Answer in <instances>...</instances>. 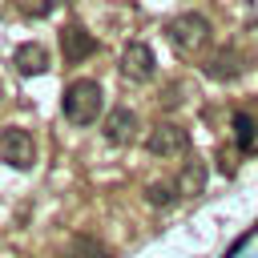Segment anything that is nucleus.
I'll return each instance as SVG.
<instances>
[{
	"instance_id": "1",
	"label": "nucleus",
	"mask_w": 258,
	"mask_h": 258,
	"mask_svg": "<svg viewBox=\"0 0 258 258\" xmlns=\"http://www.w3.org/2000/svg\"><path fill=\"white\" fill-rule=\"evenodd\" d=\"M101 105H105L101 85L89 81V77L73 81V85L64 89V97H60V113H64V121H73V125H93V121L101 117Z\"/></svg>"
},
{
	"instance_id": "9",
	"label": "nucleus",
	"mask_w": 258,
	"mask_h": 258,
	"mask_svg": "<svg viewBox=\"0 0 258 258\" xmlns=\"http://www.w3.org/2000/svg\"><path fill=\"white\" fill-rule=\"evenodd\" d=\"M12 64H16V73L36 77V73H44V69H48V48H44V44H36V40H28V44H20V48L12 52Z\"/></svg>"
},
{
	"instance_id": "16",
	"label": "nucleus",
	"mask_w": 258,
	"mask_h": 258,
	"mask_svg": "<svg viewBox=\"0 0 258 258\" xmlns=\"http://www.w3.org/2000/svg\"><path fill=\"white\" fill-rule=\"evenodd\" d=\"M0 101H4V85H0Z\"/></svg>"
},
{
	"instance_id": "10",
	"label": "nucleus",
	"mask_w": 258,
	"mask_h": 258,
	"mask_svg": "<svg viewBox=\"0 0 258 258\" xmlns=\"http://www.w3.org/2000/svg\"><path fill=\"white\" fill-rule=\"evenodd\" d=\"M234 141H238L242 149H254V145H258V125H254L250 113H234Z\"/></svg>"
},
{
	"instance_id": "7",
	"label": "nucleus",
	"mask_w": 258,
	"mask_h": 258,
	"mask_svg": "<svg viewBox=\"0 0 258 258\" xmlns=\"http://www.w3.org/2000/svg\"><path fill=\"white\" fill-rule=\"evenodd\" d=\"M153 69H157V60H153V48H149L145 40H129V44L121 48V73H125L129 81H149Z\"/></svg>"
},
{
	"instance_id": "4",
	"label": "nucleus",
	"mask_w": 258,
	"mask_h": 258,
	"mask_svg": "<svg viewBox=\"0 0 258 258\" xmlns=\"http://www.w3.org/2000/svg\"><path fill=\"white\" fill-rule=\"evenodd\" d=\"M242 69H246V56L238 44H222L202 60V73L210 81H234V77H242Z\"/></svg>"
},
{
	"instance_id": "3",
	"label": "nucleus",
	"mask_w": 258,
	"mask_h": 258,
	"mask_svg": "<svg viewBox=\"0 0 258 258\" xmlns=\"http://www.w3.org/2000/svg\"><path fill=\"white\" fill-rule=\"evenodd\" d=\"M0 157H4L12 169H32V165H36V141H32V133L20 129V125L0 129Z\"/></svg>"
},
{
	"instance_id": "5",
	"label": "nucleus",
	"mask_w": 258,
	"mask_h": 258,
	"mask_svg": "<svg viewBox=\"0 0 258 258\" xmlns=\"http://www.w3.org/2000/svg\"><path fill=\"white\" fill-rule=\"evenodd\" d=\"M145 149L153 153V157H177V153H185L189 149V133L181 129V125H157L149 137H145Z\"/></svg>"
},
{
	"instance_id": "12",
	"label": "nucleus",
	"mask_w": 258,
	"mask_h": 258,
	"mask_svg": "<svg viewBox=\"0 0 258 258\" xmlns=\"http://www.w3.org/2000/svg\"><path fill=\"white\" fill-rule=\"evenodd\" d=\"M202 177H206V169H202L198 161H189L185 173H181V181H177V189H181V194H198V189H202Z\"/></svg>"
},
{
	"instance_id": "6",
	"label": "nucleus",
	"mask_w": 258,
	"mask_h": 258,
	"mask_svg": "<svg viewBox=\"0 0 258 258\" xmlns=\"http://www.w3.org/2000/svg\"><path fill=\"white\" fill-rule=\"evenodd\" d=\"M60 52H64L69 64H81V60H89L97 52V36L85 24H64L60 28Z\"/></svg>"
},
{
	"instance_id": "11",
	"label": "nucleus",
	"mask_w": 258,
	"mask_h": 258,
	"mask_svg": "<svg viewBox=\"0 0 258 258\" xmlns=\"http://www.w3.org/2000/svg\"><path fill=\"white\" fill-rule=\"evenodd\" d=\"M64 258H109V250L101 246V242H93V238H73L69 242V250H64Z\"/></svg>"
},
{
	"instance_id": "14",
	"label": "nucleus",
	"mask_w": 258,
	"mask_h": 258,
	"mask_svg": "<svg viewBox=\"0 0 258 258\" xmlns=\"http://www.w3.org/2000/svg\"><path fill=\"white\" fill-rule=\"evenodd\" d=\"M20 8H24L28 16H48V12L56 8V0H20Z\"/></svg>"
},
{
	"instance_id": "8",
	"label": "nucleus",
	"mask_w": 258,
	"mask_h": 258,
	"mask_svg": "<svg viewBox=\"0 0 258 258\" xmlns=\"http://www.w3.org/2000/svg\"><path fill=\"white\" fill-rule=\"evenodd\" d=\"M133 133H137V113L125 109V105H117V109L105 117V141H109V145H129Z\"/></svg>"
},
{
	"instance_id": "2",
	"label": "nucleus",
	"mask_w": 258,
	"mask_h": 258,
	"mask_svg": "<svg viewBox=\"0 0 258 258\" xmlns=\"http://www.w3.org/2000/svg\"><path fill=\"white\" fill-rule=\"evenodd\" d=\"M165 36L173 40L177 52H194L210 40V20L202 12H177L173 20H165Z\"/></svg>"
},
{
	"instance_id": "13",
	"label": "nucleus",
	"mask_w": 258,
	"mask_h": 258,
	"mask_svg": "<svg viewBox=\"0 0 258 258\" xmlns=\"http://www.w3.org/2000/svg\"><path fill=\"white\" fill-rule=\"evenodd\" d=\"M145 202H149V206H169V202H173V185H169V181H153V185L145 189Z\"/></svg>"
},
{
	"instance_id": "15",
	"label": "nucleus",
	"mask_w": 258,
	"mask_h": 258,
	"mask_svg": "<svg viewBox=\"0 0 258 258\" xmlns=\"http://www.w3.org/2000/svg\"><path fill=\"white\" fill-rule=\"evenodd\" d=\"M254 234H258V222H254V226H250V230H246V234H242V238H238V242H234V246L226 250V258H238V254H242V246H246V242H250Z\"/></svg>"
}]
</instances>
